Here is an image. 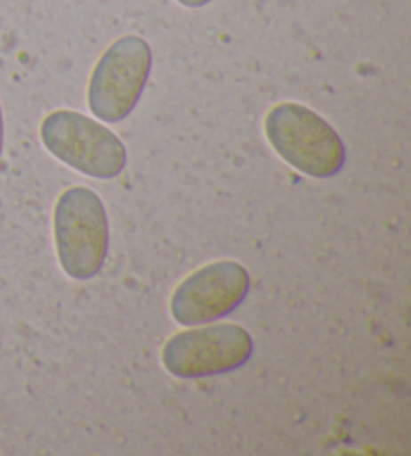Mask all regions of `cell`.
Returning a JSON list of instances; mask_svg holds the SVG:
<instances>
[{
    "label": "cell",
    "instance_id": "obj_1",
    "mask_svg": "<svg viewBox=\"0 0 411 456\" xmlns=\"http://www.w3.org/2000/svg\"><path fill=\"white\" fill-rule=\"evenodd\" d=\"M265 137L283 161L310 177L329 179L345 167L343 139L321 115L305 105H275L265 117Z\"/></svg>",
    "mask_w": 411,
    "mask_h": 456
},
{
    "label": "cell",
    "instance_id": "obj_2",
    "mask_svg": "<svg viewBox=\"0 0 411 456\" xmlns=\"http://www.w3.org/2000/svg\"><path fill=\"white\" fill-rule=\"evenodd\" d=\"M54 246L73 280H91L109 254V219L102 200L85 185L70 187L54 206Z\"/></svg>",
    "mask_w": 411,
    "mask_h": 456
},
{
    "label": "cell",
    "instance_id": "obj_3",
    "mask_svg": "<svg viewBox=\"0 0 411 456\" xmlns=\"http://www.w3.org/2000/svg\"><path fill=\"white\" fill-rule=\"evenodd\" d=\"M153 69V51L145 38L126 35L101 54L86 89L91 113L102 123H118L139 105Z\"/></svg>",
    "mask_w": 411,
    "mask_h": 456
},
{
    "label": "cell",
    "instance_id": "obj_4",
    "mask_svg": "<svg viewBox=\"0 0 411 456\" xmlns=\"http://www.w3.org/2000/svg\"><path fill=\"white\" fill-rule=\"evenodd\" d=\"M46 151L94 179H115L126 165V147L105 125L78 111L59 109L41 123Z\"/></svg>",
    "mask_w": 411,
    "mask_h": 456
},
{
    "label": "cell",
    "instance_id": "obj_5",
    "mask_svg": "<svg viewBox=\"0 0 411 456\" xmlns=\"http://www.w3.org/2000/svg\"><path fill=\"white\" fill-rule=\"evenodd\" d=\"M253 356V338L237 324H201L183 330L163 346L167 372L183 380L239 370Z\"/></svg>",
    "mask_w": 411,
    "mask_h": 456
},
{
    "label": "cell",
    "instance_id": "obj_6",
    "mask_svg": "<svg viewBox=\"0 0 411 456\" xmlns=\"http://www.w3.org/2000/svg\"><path fill=\"white\" fill-rule=\"evenodd\" d=\"M249 289L247 267L233 259H221L181 281L171 296V314L181 326L211 324L239 308Z\"/></svg>",
    "mask_w": 411,
    "mask_h": 456
},
{
    "label": "cell",
    "instance_id": "obj_7",
    "mask_svg": "<svg viewBox=\"0 0 411 456\" xmlns=\"http://www.w3.org/2000/svg\"><path fill=\"white\" fill-rule=\"evenodd\" d=\"M181 6H185V9H203V6H207L213 0H177Z\"/></svg>",
    "mask_w": 411,
    "mask_h": 456
},
{
    "label": "cell",
    "instance_id": "obj_8",
    "mask_svg": "<svg viewBox=\"0 0 411 456\" xmlns=\"http://www.w3.org/2000/svg\"><path fill=\"white\" fill-rule=\"evenodd\" d=\"M4 147V119H3V107H0V157H3Z\"/></svg>",
    "mask_w": 411,
    "mask_h": 456
}]
</instances>
